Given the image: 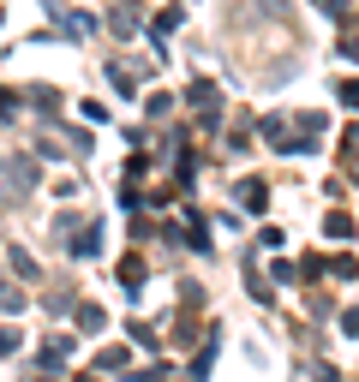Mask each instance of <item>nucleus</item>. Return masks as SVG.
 Listing matches in <instances>:
<instances>
[{"label": "nucleus", "mask_w": 359, "mask_h": 382, "mask_svg": "<svg viewBox=\"0 0 359 382\" xmlns=\"http://www.w3.org/2000/svg\"><path fill=\"white\" fill-rule=\"evenodd\" d=\"M246 209H257V215H264V209H269V197H264V185H246Z\"/></svg>", "instance_id": "nucleus-1"}, {"label": "nucleus", "mask_w": 359, "mask_h": 382, "mask_svg": "<svg viewBox=\"0 0 359 382\" xmlns=\"http://www.w3.org/2000/svg\"><path fill=\"white\" fill-rule=\"evenodd\" d=\"M335 96H342L347 108H359V84H342V90H335Z\"/></svg>", "instance_id": "nucleus-2"}]
</instances>
